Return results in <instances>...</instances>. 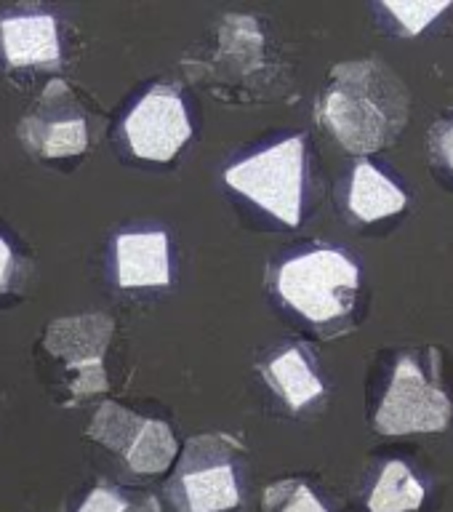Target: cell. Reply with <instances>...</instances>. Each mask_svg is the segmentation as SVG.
I'll use <instances>...</instances> for the list:
<instances>
[{
  "instance_id": "4fadbf2b",
  "label": "cell",
  "mask_w": 453,
  "mask_h": 512,
  "mask_svg": "<svg viewBox=\"0 0 453 512\" xmlns=\"http://www.w3.org/2000/svg\"><path fill=\"white\" fill-rule=\"evenodd\" d=\"M256 368H259L264 384L275 392V398L294 414L326 395V384L315 368L312 352L299 342L283 344L278 350H272Z\"/></svg>"
},
{
  "instance_id": "5bb4252c",
  "label": "cell",
  "mask_w": 453,
  "mask_h": 512,
  "mask_svg": "<svg viewBox=\"0 0 453 512\" xmlns=\"http://www.w3.org/2000/svg\"><path fill=\"white\" fill-rule=\"evenodd\" d=\"M408 206V192L392 182L382 168L368 158L352 166L347 182V214L360 224H374L390 216L403 214Z\"/></svg>"
},
{
  "instance_id": "52a82bcc",
  "label": "cell",
  "mask_w": 453,
  "mask_h": 512,
  "mask_svg": "<svg viewBox=\"0 0 453 512\" xmlns=\"http://www.w3.org/2000/svg\"><path fill=\"white\" fill-rule=\"evenodd\" d=\"M453 406L448 392L440 387L438 374L427 371L414 355L395 360L390 384L374 414V430L387 438L427 435L448 430Z\"/></svg>"
},
{
  "instance_id": "30bf717a",
  "label": "cell",
  "mask_w": 453,
  "mask_h": 512,
  "mask_svg": "<svg viewBox=\"0 0 453 512\" xmlns=\"http://www.w3.org/2000/svg\"><path fill=\"white\" fill-rule=\"evenodd\" d=\"M123 139L131 155L150 163L174 160L192 139V120L182 88L155 83L123 120Z\"/></svg>"
},
{
  "instance_id": "d6986e66",
  "label": "cell",
  "mask_w": 453,
  "mask_h": 512,
  "mask_svg": "<svg viewBox=\"0 0 453 512\" xmlns=\"http://www.w3.org/2000/svg\"><path fill=\"white\" fill-rule=\"evenodd\" d=\"M430 152L438 166L453 176V115L438 120L430 131Z\"/></svg>"
},
{
  "instance_id": "3957f363",
  "label": "cell",
  "mask_w": 453,
  "mask_h": 512,
  "mask_svg": "<svg viewBox=\"0 0 453 512\" xmlns=\"http://www.w3.org/2000/svg\"><path fill=\"white\" fill-rule=\"evenodd\" d=\"M270 283L283 310L331 336L352 320L360 296V267L342 248L312 246L286 256L272 270Z\"/></svg>"
},
{
  "instance_id": "7c38bea8",
  "label": "cell",
  "mask_w": 453,
  "mask_h": 512,
  "mask_svg": "<svg viewBox=\"0 0 453 512\" xmlns=\"http://www.w3.org/2000/svg\"><path fill=\"white\" fill-rule=\"evenodd\" d=\"M115 283L126 291L171 283V238L166 230H126L115 238Z\"/></svg>"
},
{
  "instance_id": "277c9868",
  "label": "cell",
  "mask_w": 453,
  "mask_h": 512,
  "mask_svg": "<svg viewBox=\"0 0 453 512\" xmlns=\"http://www.w3.org/2000/svg\"><path fill=\"white\" fill-rule=\"evenodd\" d=\"M179 451L163 488L176 512H227L243 504L246 446L235 435L203 432Z\"/></svg>"
},
{
  "instance_id": "7a4b0ae2",
  "label": "cell",
  "mask_w": 453,
  "mask_h": 512,
  "mask_svg": "<svg viewBox=\"0 0 453 512\" xmlns=\"http://www.w3.org/2000/svg\"><path fill=\"white\" fill-rule=\"evenodd\" d=\"M190 83L224 104H262L283 83L278 46L256 16L227 14L211 38L182 59ZM283 88V86H280Z\"/></svg>"
},
{
  "instance_id": "e0dca14e",
  "label": "cell",
  "mask_w": 453,
  "mask_h": 512,
  "mask_svg": "<svg viewBox=\"0 0 453 512\" xmlns=\"http://www.w3.org/2000/svg\"><path fill=\"white\" fill-rule=\"evenodd\" d=\"M264 512H331L304 480H275L262 491Z\"/></svg>"
},
{
  "instance_id": "5b68a950",
  "label": "cell",
  "mask_w": 453,
  "mask_h": 512,
  "mask_svg": "<svg viewBox=\"0 0 453 512\" xmlns=\"http://www.w3.org/2000/svg\"><path fill=\"white\" fill-rule=\"evenodd\" d=\"M307 136H288L224 168V184L286 227H299L307 203Z\"/></svg>"
},
{
  "instance_id": "ba28073f",
  "label": "cell",
  "mask_w": 453,
  "mask_h": 512,
  "mask_svg": "<svg viewBox=\"0 0 453 512\" xmlns=\"http://www.w3.org/2000/svg\"><path fill=\"white\" fill-rule=\"evenodd\" d=\"M86 435L112 451L134 475H163L179 456V440L163 419L136 414L115 400L96 408Z\"/></svg>"
},
{
  "instance_id": "9c48e42d",
  "label": "cell",
  "mask_w": 453,
  "mask_h": 512,
  "mask_svg": "<svg viewBox=\"0 0 453 512\" xmlns=\"http://www.w3.org/2000/svg\"><path fill=\"white\" fill-rule=\"evenodd\" d=\"M16 136L24 150L40 160L78 158L91 144V126L78 96L64 80H51L38 102L19 120Z\"/></svg>"
},
{
  "instance_id": "ffe728a7",
  "label": "cell",
  "mask_w": 453,
  "mask_h": 512,
  "mask_svg": "<svg viewBox=\"0 0 453 512\" xmlns=\"http://www.w3.org/2000/svg\"><path fill=\"white\" fill-rule=\"evenodd\" d=\"M14 272H16L14 248H11V243L0 235V294H6L8 288H11Z\"/></svg>"
},
{
  "instance_id": "2e32d148",
  "label": "cell",
  "mask_w": 453,
  "mask_h": 512,
  "mask_svg": "<svg viewBox=\"0 0 453 512\" xmlns=\"http://www.w3.org/2000/svg\"><path fill=\"white\" fill-rule=\"evenodd\" d=\"M75 512H160V502L142 488L99 483L88 491Z\"/></svg>"
},
{
  "instance_id": "ac0fdd59",
  "label": "cell",
  "mask_w": 453,
  "mask_h": 512,
  "mask_svg": "<svg viewBox=\"0 0 453 512\" xmlns=\"http://www.w3.org/2000/svg\"><path fill=\"white\" fill-rule=\"evenodd\" d=\"M379 11L390 16V22L395 24V30L403 38H416L422 35L427 27L438 22L440 16L451 11L453 3L451 0H443V3H379Z\"/></svg>"
},
{
  "instance_id": "8992f818",
  "label": "cell",
  "mask_w": 453,
  "mask_h": 512,
  "mask_svg": "<svg viewBox=\"0 0 453 512\" xmlns=\"http://www.w3.org/2000/svg\"><path fill=\"white\" fill-rule=\"evenodd\" d=\"M115 336V318L107 312H80L48 323L43 350L59 363L67 387V406L102 395L110 387L107 350Z\"/></svg>"
},
{
  "instance_id": "9a60e30c",
  "label": "cell",
  "mask_w": 453,
  "mask_h": 512,
  "mask_svg": "<svg viewBox=\"0 0 453 512\" xmlns=\"http://www.w3.org/2000/svg\"><path fill=\"white\" fill-rule=\"evenodd\" d=\"M427 491L424 483L414 475V470L400 459H390L384 464L374 486L368 488V512H416L422 510Z\"/></svg>"
},
{
  "instance_id": "6da1fadb",
  "label": "cell",
  "mask_w": 453,
  "mask_h": 512,
  "mask_svg": "<svg viewBox=\"0 0 453 512\" xmlns=\"http://www.w3.org/2000/svg\"><path fill=\"white\" fill-rule=\"evenodd\" d=\"M315 120L350 155L387 150L408 123L406 83L374 56L334 64L315 104Z\"/></svg>"
},
{
  "instance_id": "8fae6325",
  "label": "cell",
  "mask_w": 453,
  "mask_h": 512,
  "mask_svg": "<svg viewBox=\"0 0 453 512\" xmlns=\"http://www.w3.org/2000/svg\"><path fill=\"white\" fill-rule=\"evenodd\" d=\"M0 59L8 70H62L59 19L38 6L11 8L0 16Z\"/></svg>"
}]
</instances>
